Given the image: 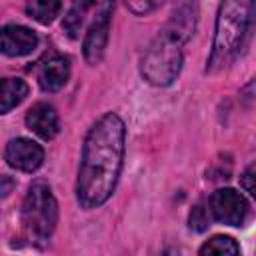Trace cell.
<instances>
[{
	"label": "cell",
	"instance_id": "cell-3",
	"mask_svg": "<svg viewBox=\"0 0 256 256\" xmlns=\"http://www.w3.org/2000/svg\"><path fill=\"white\" fill-rule=\"evenodd\" d=\"M182 44L164 30L152 40L142 56V76L154 86H168L176 80L182 68Z\"/></svg>",
	"mask_w": 256,
	"mask_h": 256
},
{
	"label": "cell",
	"instance_id": "cell-2",
	"mask_svg": "<svg viewBox=\"0 0 256 256\" xmlns=\"http://www.w3.org/2000/svg\"><path fill=\"white\" fill-rule=\"evenodd\" d=\"M252 2H224L218 8L216 30L212 42V54L208 60V70L226 66L242 48L250 24H252Z\"/></svg>",
	"mask_w": 256,
	"mask_h": 256
},
{
	"label": "cell",
	"instance_id": "cell-12",
	"mask_svg": "<svg viewBox=\"0 0 256 256\" xmlns=\"http://www.w3.org/2000/svg\"><path fill=\"white\" fill-rule=\"evenodd\" d=\"M28 96V84L22 78H2L0 80V116L10 112Z\"/></svg>",
	"mask_w": 256,
	"mask_h": 256
},
{
	"label": "cell",
	"instance_id": "cell-11",
	"mask_svg": "<svg viewBox=\"0 0 256 256\" xmlns=\"http://www.w3.org/2000/svg\"><path fill=\"white\" fill-rule=\"evenodd\" d=\"M194 26H196V6L194 4H180L172 12L170 22L166 24L164 32L170 34L180 44H184L194 34Z\"/></svg>",
	"mask_w": 256,
	"mask_h": 256
},
{
	"label": "cell",
	"instance_id": "cell-6",
	"mask_svg": "<svg viewBox=\"0 0 256 256\" xmlns=\"http://www.w3.org/2000/svg\"><path fill=\"white\" fill-rule=\"evenodd\" d=\"M4 158L8 166L20 172H34L44 162V150L40 144H36L30 138H14L6 144Z\"/></svg>",
	"mask_w": 256,
	"mask_h": 256
},
{
	"label": "cell",
	"instance_id": "cell-1",
	"mask_svg": "<svg viewBox=\"0 0 256 256\" xmlns=\"http://www.w3.org/2000/svg\"><path fill=\"white\" fill-rule=\"evenodd\" d=\"M126 128L118 114L100 116L88 130L76 180V198L84 210L102 206L116 190L124 164Z\"/></svg>",
	"mask_w": 256,
	"mask_h": 256
},
{
	"label": "cell",
	"instance_id": "cell-7",
	"mask_svg": "<svg viewBox=\"0 0 256 256\" xmlns=\"http://www.w3.org/2000/svg\"><path fill=\"white\" fill-rule=\"evenodd\" d=\"M110 14H112V4H104L86 32L82 48H84V58L88 64H98L104 56V48H106L108 32H110Z\"/></svg>",
	"mask_w": 256,
	"mask_h": 256
},
{
	"label": "cell",
	"instance_id": "cell-8",
	"mask_svg": "<svg viewBox=\"0 0 256 256\" xmlns=\"http://www.w3.org/2000/svg\"><path fill=\"white\" fill-rule=\"evenodd\" d=\"M38 44V36L34 30L20 26V24H8L0 28V54L18 58L30 54Z\"/></svg>",
	"mask_w": 256,
	"mask_h": 256
},
{
	"label": "cell",
	"instance_id": "cell-14",
	"mask_svg": "<svg viewBox=\"0 0 256 256\" xmlns=\"http://www.w3.org/2000/svg\"><path fill=\"white\" fill-rule=\"evenodd\" d=\"M62 4L60 2H52V0H34L26 4V14L30 18H34L40 24H50L58 12H60Z\"/></svg>",
	"mask_w": 256,
	"mask_h": 256
},
{
	"label": "cell",
	"instance_id": "cell-17",
	"mask_svg": "<svg viewBox=\"0 0 256 256\" xmlns=\"http://www.w3.org/2000/svg\"><path fill=\"white\" fill-rule=\"evenodd\" d=\"M252 178H254V166L250 164L248 168H246V172L242 174V188L250 194V196H254L256 192H254V184H252Z\"/></svg>",
	"mask_w": 256,
	"mask_h": 256
},
{
	"label": "cell",
	"instance_id": "cell-5",
	"mask_svg": "<svg viewBox=\"0 0 256 256\" xmlns=\"http://www.w3.org/2000/svg\"><path fill=\"white\" fill-rule=\"evenodd\" d=\"M208 210L212 212L214 220L226 224V226H240L248 216V202L246 198L232 190V188H220L210 196Z\"/></svg>",
	"mask_w": 256,
	"mask_h": 256
},
{
	"label": "cell",
	"instance_id": "cell-4",
	"mask_svg": "<svg viewBox=\"0 0 256 256\" xmlns=\"http://www.w3.org/2000/svg\"><path fill=\"white\" fill-rule=\"evenodd\" d=\"M58 222V204L50 186L42 180H36L22 202V224L30 238L48 240Z\"/></svg>",
	"mask_w": 256,
	"mask_h": 256
},
{
	"label": "cell",
	"instance_id": "cell-15",
	"mask_svg": "<svg viewBox=\"0 0 256 256\" xmlns=\"http://www.w3.org/2000/svg\"><path fill=\"white\" fill-rule=\"evenodd\" d=\"M90 8L88 2H80V4H74L66 16H64V22H62V28L64 32L70 36V38H78V32H80V26H82V16H84V10Z\"/></svg>",
	"mask_w": 256,
	"mask_h": 256
},
{
	"label": "cell",
	"instance_id": "cell-10",
	"mask_svg": "<svg viewBox=\"0 0 256 256\" xmlns=\"http://www.w3.org/2000/svg\"><path fill=\"white\" fill-rule=\"evenodd\" d=\"M70 78V60L66 56H54L38 70V84L44 92H58Z\"/></svg>",
	"mask_w": 256,
	"mask_h": 256
},
{
	"label": "cell",
	"instance_id": "cell-16",
	"mask_svg": "<svg viewBox=\"0 0 256 256\" xmlns=\"http://www.w3.org/2000/svg\"><path fill=\"white\" fill-rule=\"evenodd\" d=\"M208 222H210L208 210H206L202 204L194 206V208H192V212H190V228H192V230H196V232H202V230H206V228H208Z\"/></svg>",
	"mask_w": 256,
	"mask_h": 256
},
{
	"label": "cell",
	"instance_id": "cell-13",
	"mask_svg": "<svg viewBox=\"0 0 256 256\" xmlns=\"http://www.w3.org/2000/svg\"><path fill=\"white\" fill-rule=\"evenodd\" d=\"M198 256H240V248L230 236H214L200 246Z\"/></svg>",
	"mask_w": 256,
	"mask_h": 256
},
{
	"label": "cell",
	"instance_id": "cell-18",
	"mask_svg": "<svg viewBox=\"0 0 256 256\" xmlns=\"http://www.w3.org/2000/svg\"><path fill=\"white\" fill-rule=\"evenodd\" d=\"M14 180L6 174H0V196H8L12 190H14Z\"/></svg>",
	"mask_w": 256,
	"mask_h": 256
},
{
	"label": "cell",
	"instance_id": "cell-9",
	"mask_svg": "<svg viewBox=\"0 0 256 256\" xmlns=\"http://www.w3.org/2000/svg\"><path fill=\"white\" fill-rule=\"evenodd\" d=\"M26 126L42 140H52L58 134V114L46 102L34 104L26 114Z\"/></svg>",
	"mask_w": 256,
	"mask_h": 256
}]
</instances>
